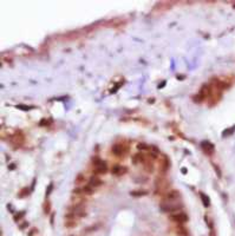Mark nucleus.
<instances>
[{
  "instance_id": "19",
  "label": "nucleus",
  "mask_w": 235,
  "mask_h": 236,
  "mask_svg": "<svg viewBox=\"0 0 235 236\" xmlns=\"http://www.w3.org/2000/svg\"><path fill=\"white\" fill-rule=\"evenodd\" d=\"M84 181H85V177H84V175L78 174V175H77V177H76V180H75V183L79 185V184H83V183H84Z\"/></svg>"
},
{
  "instance_id": "13",
  "label": "nucleus",
  "mask_w": 235,
  "mask_h": 236,
  "mask_svg": "<svg viewBox=\"0 0 235 236\" xmlns=\"http://www.w3.org/2000/svg\"><path fill=\"white\" fill-rule=\"evenodd\" d=\"M133 164H139V163H144V161H145V155L141 154V152H138V154L133 155Z\"/></svg>"
},
{
  "instance_id": "15",
  "label": "nucleus",
  "mask_w": 235,
  "mask_h": 236,
  "mask_svg": "<svg viewBox=\"0 0 235 236\" xmlns=\"http://www.w3.org/2000/svg\"><path fill=\"white\" fill-rule=\"evenodd\" d=\"M176 234L180 236H188V230L182 224H179L176 227Z\"/></svg>"
},
{
  "instance_id": "26",
  "label": "nucleus",
  "mask_w": 235,
  "mask_h": 236,
  "mask_svg": "<svg viewBox=\"0 0 235 236\" xmlns=\"http://www.w3.org/2000/svg\"><path fill=\"white\" fill-rule=\"evenodd\" d=\"M49 124H51V119H46V118H43L40 121V123H39V125L40 126H44V125H49Z\"/></svg>"
},
{
  "instance_id": "30",
  "label": "nucleus",
  "mask_w": 235,
  "mask_h": 236,
  "mask_svg": "<svg viewBox=\"0 0 235 236\" xmlns=\"http://www.w3.org/2000/svg\"><path fill=\"white\" fill-rule=\"evenodd\" d=\"M52 189H53V184H50L49 185V188H47V190H46V196H50V194H51Z\"/></svg>"
},
{
  "instance_id": "7",
  "label": "nucleus",
  "mask_w": 235,
  "mask_h": 236,
  "mask_svg": "<svg viewBox=\"0 0 235 236\" xmlns=\"http://www.w3.org/2000/svg\"><path fill=\"white\" fill-rule=\"evenodd\" d=\"M170 162H169V158L165 156V155H162L161 156V161H159V172L162 174V176H163L167 171H168L169 167H170Z\"/></svg>"
},
{
  "instance_id": "16",
  "label": "nucleus",
  "mask_w": 235,
  "mask_h": 236,
  "mask_svg": "<svg viewBox=\"0 0 235 236\" xmlns=\"http://www.w3.org/2000/svg\"><path fill=\"white\" fill-rule=\"evenodd\" d=\"M149 192L147 190H133L130 192V195L133 196V197H141V196H145L148 195Z\"/></svg>"
},
{
  "instance_id": "33",
  "label": "nucleus",
  "mask_w": 235,
  "mask_h": 236,
  "mask_svg": "<svg viewBox=\"0 0 235 236\" xmlns=\"http://www.w3.org/2000/svg\"><path fill=\"white\" fill-rule=\"evenodd\" d=\"M209 236H216V235H215V230H214V229H210Z\"/></svg>"
},
{
  "instance_id": "9",
  "label": "nucleus",
  "mask_w": 235,
  "mask_h": 236,
  "mask_svg": "<svg viewBox=\"0 0 235 236\" xmlns=\"http://www.w3.org/2000/svg\"><path fill=\"white\" fill-rule=\"evenodd\" d=\"M127 171H128V169H127L125 167H123V165L116 164L111 168V172H112L113 175H116V176H122V175L127 174Z\"/></svg>"
},
{
  "instance_id": "28",
  "label": "nucleus",
  "mask_w": 235,
  "mask_h": 236,
  "mask_svg": "<svg viewBox=\"0 0 235 236\" xmlns=\"http://www.w3.org/2000/svg\"><path fill=\"white\" fill-rule=\"evenodd\" d=\"M213 165H214V170H215V171H216V174H217V177L220 178L221 176H222V172H221L220 168H219V167H217V165H216V164H213Z\"/></svg>"
},
{
  "instance_id": "27",
  "label": "nucleus",
  "mask_w": 235,
  "mask_h": 236,
  "mask_svg": "<svg viewBox=\"0 0 235 236\" xmlns=\"http://www.w3.org/2000/svg\"><path fill=\"white\" fill-rule=\"evenodd\" d=\"M193 102H194V103H202V102H203V99H202V98H201V96H200L199 93H197L196 96H194V97H193Z\"/></svg>"
},
{
  "instance_id": "22",
  "label": "nucleus",
  "mask_w": 235,
  "mask_h": 236,
  "mask_svg": "<svg viewBox=\"0 0 235 236\" xmlns=\"http://www.w3.org/2000/svg\"><path fill=\"white\" fill-rule=\"evenodd\" d=\"M17 108L20 109V110H24V111H29V110L34 109V106H29V105H23V104H19V105H17Z\"/></svg>"
},
{
  "instance_id": "29",
  "label": "nucleus",
  "mask_w": 235,
  "mask_h": 236,
  "mask_svg": "<svg viewBox=\"0 0 235 236\" xmlns=\"http://www.w3.org/2000/svg\"><path fill=\"white\" fill-rule=\"evenodd\" d=\"M205 221L207 222V224H208V227H209L210 229H213V221L209 220V218H208V216H206V217H205Z\"/></svg>"
},
{
  "instance_id": "31",
  "label": "nucleus",
  "mask_w": 235,
  "mask_h": 236,
  "mask_svg": "<svg viewBox=\"0 0 235 236\" xmlns=\"http://www.w3.org/2000/svg\"><path fill=\"white\" fill-rule=\"evenodd\" d=\"M37 231H38V230H37L36 228H33V229H31V233H30V234H29V236H33V235H34V234H37Z\"/></svg>"
},
{
  "instance_id": "11",
  "label": "nucleus",
  "mask_w": 235,
  "mask_h": 236,
  "mask_svg": "<svg viewBox=\"0 0 235 236\" xmlns=\"http://www.w3.org/2000/svg\"><path fill=\"white\" fill-rule=\"evenodd\" d=\"M199 95L201 96V98L205 100V99H208L210 96V87L209 85H202L201 89H200Z\"/></svg>"
},
{
  "instance_id": "8",
  "label": "nucleus",
  "mask_w": 235,
  "mask_h": 236,
  "mask_svg": "<svg viewBox=\"0 0 235 236\" xmlns=\"http://www.w3.org/2000/svg\"><path fill=\"white\" fill-rule=\"evenodd\" d=\"M201 149L203 150V152H205L206 155L212 156V155L214 154L215 146H214V144L210 143L209 141H203V142H201Z\"/></svg>"
},
{
  "instance_id": "23",
  "label": "nucleus",
  "mask_w": 235,
  "mask_h": 236,
  "mask_svg": "<svg viewBox=\"0 0 235 236\" xmlns=\"http://www.w3.org/2000/svg\"><path fill=\"white\" fill-rule=\"evenodd\" d=\"M24 215H25V211H20L19 214H17V215H14V217H13V220L15 221V222H19V221L24 217Z\"/></svg>"
},
{
  "instance_id": "21",
  "label": "nucleus",
  "mask_w": 235,
  "mask_h": 236,
  "mask_svg": "<svg viewBox=\"0 0 235 236\" xmlns=\"http://www.w3.org/2000/svg\"><path fill=\"white\" fill-rule=\"evenodd\" d=\"M76 226H77V223L73 220H67L66 222H65V227H66V228H75Z\"/></svg>"
},
{
  "instance_id": "17",
  "label": "nucleus",
  "mask_w": 235,
  "mask_h": 236,
  "mask_svg": "<svg viewBox=\"0 0 235 236\" xmlns=\"http://www.w3.org/2000/svg\"><path fill=\"white\" fill-rule=\"evenodd\" d=\"M200 197H201L202 203H203L205 207H209V205H210V198L208 197V196L206 195V194H203V192H200Z\"/></svg>"
},
{
  "instance_id": "5",
  "label": "nucleus",
  "mask_w": 235,
  "mask_h": 236,
  "mask_svg": "<svg viewBox=\"0 0 235 236\" xmlns=\"http://www.w3.org/2000/svg\"><path fill=\"white\" fill-rule=\"evenodd\" d=\"M128 151H129V148L123 143L115 144L112 146V152L113 155H116V156H123V155L127 154Z\"/></svg>"
},
{
  "instance_id": "36",
  "label": "nucleus",
  "mask_w": 235,
  "mask_h": 236,
  "mask_svg": "<svg viewBox=\"0 0 235 236\" xmlns=\"http://www.w3.org/2000/svg\"><path fill=\"white\" fill-rule=\"evenodd\" d=\"M181 171H182V172H183V174H187V169H185V168H183V169L181 170Z\"/></svg>"
},
{
  "instance_id": "25",
  "label": "nucleus",
  "mask_w": 235,
  "mask_h": 236,
  "mask_svg": "<svg viewBox=\"0 0 235 236\" xmlns=\"http://www.w3.org/2000/svg\"><path fill=\"white\" fill-rule=\"evenodd\" d=\"M29 192H30V190L26 189V188H24V189L20 190V192H19V197H25V196H29Z\"/></svg>"
},
{
  "instance_id": "10",
  "label": "nucleus",
  "mask_w": 235,
  "mask_h": 236,
  "mask_svg": "<svg viewBox=\"0 0 235 236\" xmlns=\"http://www.w3.org/2000/svg\"><path fill=\"white\" fill-rule=\"evenodd\" d=\"M180 197H181L180 191H177V190H173V191H169V192L165 194L163 201H177Z\"/></svg>"
},
{
  "instance_id": "35",
  "label": "nucleus",
  "mask_w": 235,
  "mask_h": 236,
  "mask_svg": "<svg viewBox=\"0 0 235 236\" xmlns=\"http://www.w3.org/2000/svg\"><path fill=\"white\" fill-rule=\"evenodd\" d=\"M14 165H15V164H11V165H10V170H13V169H14V168H15Z\"/></svg>"
},
{
  "instance_id": "2",
  "label": "nucleus",
  "mask_w": 235,
  "mask_h": 236,
  "mask_svg": "<svg viewBox=\"0 0 235 236\" xmlns=\"http://www.w3.org/2000/svg\"><path fill=\"white\" fill-rule=\"evenodd\" d=\"M169 188V182L167 181V178L164 176H161V177H157L155 180V189H156V194L157 195H163V194H167V190Z\"/></svg>"
},
{
  "instance_id": "14",
  "label": "nucleus",
  "mask_w": 235,
  "mask_h": 236,
  "mask_svg": "<svg viewBox=\"0 0 235 236\" xmlns=\"http://www.w3.org/2000/svg\"><path fill=\"white\" fill-rule=\"evenodd\" d=\"M101 184H103V182L99 178H98L97 176H92L91 178H90V181H89V187H91L92 189L93 188H96V187H99Z\"/></svg>"
},
{
  "instance_id": "24",
  "label": "nucleus",
  "mask_w": 235,
  "mask_h": 236,
  "mask_svg": "<svg viewBox=\"0 0 235 236\" xmlns=\"http://www.w3.org/2000/svg\"><path fill=\"white\" fill-rule=\"evenodd\" d=\"M234 131H235V126H233V128H230V129H228V130L223 131V132H222V136H223V137H227V136H229V135L233 134Z\"/></svg>"
},
{
  "instance_id": "20",
  "label": "nucleus",
  "mask_w": 235,
  "mask_h": 236,
  "mask_svg": "<svg viewBox=\"0 0 235 236\" xmlns=\"http://www.w3.org/2000/svg\"><path fill=\"white\" fill-rule=\"evenodd\" d=\"M138 150H148V151H150L151 150V146H149V145H147V144L144 143H139L137 145Z\"/></svg>"
},
{
  "instance_id": "4",
  "label": "nucleus",
  "mask_w": 235,
  "mask_h": 236,
  "mask_svg": "<svg viewBox=\"0 0 235 236\" xmlns=\"http://www.w3.org/2000/svg\"><path fill=\"white\" fill-rule=\"evenodd\" d=\"M10 142L11 144L13 145L14 149H18V148H20L21 145L24 144V142H25V136H24V134L21 132L20 130H18L14 135L11 136Z\"/></svg>"
},
{
  "instance_id": "34",
  "label": "nucleus",
  "mask_w": 235,
  "mask_h": 236,
  "mask_svg": "<svg viewBox=\"0 0 235 236\" xmlns=\"http://www.w3.org/2000/svg\"><path fill=\"white\" fill-rule=\"evenodd\" d=\"M164 85H165V82H162V83H161V84L159 85V89H161V87H163Z\"/></svg>"
},
{
  "instance_id": "12",
  "label": "nucleus",
  "mask_w": 235,
  "mask_h": 236,
  "mask_svg": "<svg viewBox=\"0 0 235 236\" xmlns=\"http://www.w3.org/2000/svg\"><path fill=\"white\" fill-rule=\"evenodd\" d=\"M144 169L147 172H153L154 171V163H153V159L149 157L148 155H145V161H144Z\"/></svg>"
},
{
  "instance_id": "18",
  "label": "nucleus",
  "mask_w": 235,
  "mask_h": 236,
  "mask_svg": "<svg viewBox=\"0 0 235 236\" xmlns=\"http://www.w3.org/2000/svg\"><path fill=\"white\" fill-rule=\"evenodd\" d=\"M43 210H44V214H50V211H51V203H50V201L46 200L45 202H44V204H43Z\"/></svg>"
},
{
  "instance_id": "32",
  "label": "nucleus",
  "mask_w": 235,
  "mask_h": 236,
  "mask_svg": "<svg viewBox=\"0 0 235 236\" xmlns=\"http://www.w3.org/2000/svg\"><path fill=\"white\" fill-rule=\"evenodd\" d=\"M27 226H29V223H27V222H24V223H23L21 226H19V229H21V230H23V229H24V228H26Z\"/></svg>"
},
{
  "instance_id": "3",
  "label": "nucleus",
  "mask_w": 235,
  "mask_h": 236,
  "mask_svg": "<svg viewBox=\"0 0 235 236\" xmlns=\"http://www.w3.org/2000/svg\"><path fill=\"white\" fill-rule=\"evenodd\" d=\"M92 164L95 167V172L96 174H105L107 171V163L102 161L99 157H92Z\"/></svg>"
},
{
  "instance_id": "1",
  "label": "nucleus",
  "mask_w": 235,
  "mask_h": 236,
  "mask_svg": "<svg viewBox=\"0 0 235 236\" xmlns=\"http://www.w3.org/2000/svg\"><path fill=\"white\" fill-rule=\"evenodd\" d=\"M159 208L164 213H175L181 210L183 208V204L180 201H162Z\"/></svg>"
},
{
  "instance_id": "6",
  "label": "nucleus",
  "mask_w": 235,
  "mask_h": 236,
  "mask_svg": "<svg viewBox=\"0 0 235 236\" xmlns=\"http://www.w3.org/2000/svg\"><path fill=\"white\" fill-rule=\"evenodd\" d=\"M170 220L177 224H183L188 221V216L184 213H175L174 215H170Z\"/></svg>"
}]
</instances>
